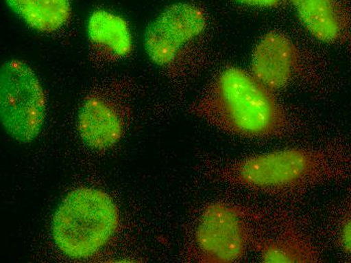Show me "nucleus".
<instances>
[{"instance_id": "5", "label": "nucleus", "mask_w": 351, "mask_h": 263, "mask_svg": "<svg viewBox=\"0 0 351 263\" xmlns=\"http://www.w3.org/2000/svg\"><path fill=\"white\" fill-rule=\"evenodd\" d=\"M254 215L245 207L216 202L205 207L195 231L197 262H237L254 244L252 220Z\"/></svg>"}, {"instance_id": "2", "label": "nucleus", "mask_w": 351, "mask_h": 263, "mask_svg": "<svg viewBox=\"0 0 351 263\" xmlns=\"http://www.w3.org/2000/svg\"><path fill=\"white\" fill-rule=\"evenodd\" d=\"M191 111L217 129L245 138L281 137L290 122L275 91L235 66L215 77Z\"/></svg>"}, {"instance_id": "10", "label": "nucleus", "mask_w": 351, "mask_h": 263, "mask_svg": "<svg viewBox=\"0 0 351 263\" xmlns=\"http://www.w3.org/2000/svg\"><path fill=\"white\" fill-rule=\"evenodd\" d=\"M254 249L265 263H316L322 262L318 246L308 235L288 226L273 236L254 240Z\"/></svg>"}, {"instance_id": "8", "label": "nucleus", "mask_w": 351, "mask_h": 263, "mask_svg": "<svg viewBox=\"0 0 351 263\" xmlns=\"http://www.w3.org/2000/svg\"><path fill=\"white\" fill-rule=\"evenodd\" d=\"M123 106L106 93L93 91L85 98L78 115V131L83 142L94 150L112 148L123 137Z\"/></svg>"}, {"instance_id": "14", "label": "nucleus", "mask_w": 351, "mask_h": 263, "mask_svg": "<svg viewBox=\"0 0 351 263\" xmlns=\"http://www.w3.org/2000/svg\"><path fill=\"white\" fill-rule=\"evenodd\" d=\"M235 1L245 4V5L271 8L281 5L284 0H235Z\"/></svg>"}, {"instance_id": "7", "label": "nucleus", "mask_w": 351, "mask_h": 263, "mask_svg": "<svg viewBox=\"0 0 351 263\" xmlns=\"http://www.w3.org/2000/svg\"><path fill=\"white\" fill-rule=\"evenodd\" d=\"M298 47L286 34L269 32L256 44L250 72L273 91L288 87L301 70Z\"/></svg>"}, {"instance_id": "4", "label": "nucleus", "mask_w": 351, "mask_h": 263, "mask_svg": "<svg viewBox=\"0 0 351 263\" xmlns=\"http://www.w3.org/2000/svg\"><path fill=\"white\" fill-rule=\"evenodd\" d=\"M46 113V94L35 71L19 60L6 61L0 73V117L5 131L19 142H32Z\"/></svg>"}, {"instance_id": "3", "label": "nucleus", "mask_w": 351, "mask_h": 263, "mask_svg": "<svg viewBox=\"0 0 351 263\" xmlns=\"http://www.w3.org/2000/svg\"><path fill=\"white\" fill-rule=\"evenodd\" d=\"M119 225V207L106 192L77 188L66 196L56 211L53 238L64 254L81 260L104 248Z\"/></svg>"}, {"instance_id": "1", "label": "nucleus", "mask_w": 351, "mask_h": 263, "mask_svg": "<svg viewBox=\"0 0 351 263\" xmlns=\"http://www.w3.org/2000/svg\"><path fill=\"white\" fill-rule=\"evenodd\" d=\"M229 185L274 196L301 194L351 176V146L287 148L246 156L216 171Z\"/></svg>"}, {"instance_id": "6", "label": "nucleus", "mask_w": 351, "mask_h": 263, "mask_svg": "<svg viewBox=\"0 0 351 263\" xmlns=\"http://www.w3.org/2000/svg\"><path fill=\"white\" fill-rule=\"evenodd\" d=\"M206 25V14L200 6L187 2L172 4L145 30V53L156 65H169L185 45L205 31Z\"/></svg>"}, {"instance_id": "11", "label": "nucleus", "mask_w": 351, "mask_h": 263, "mask_svg": "<svg viewBox=\"0 0 351 263\" xmlns=\"http://www.w3.org/2000/svg\"><path fill=\"white\" fill-rule=\"evenodd\" d=\"M87 34L92 48L107 60L128 57L134 49L128 21L106 10H96L87 21Z\"/></svg>"}, {"instance_id": "9", "label": "nucleus", "mask_w": 351, "mask_h": 263, "mask_svg": "<svg viewBox=\"0 0 351 263\" xmlns=\"http://www.w3.org/2000/svg\"><path fill=\"white\" fill-rule=\"evenodd\" d=\"M300 21L320 42L351 47V8L346 0H292Z\"/></svg>"}, {"instance_id": "12", "label": "nucleus", "mask_w": 351, "mask_h": 263, "mask_svg": "<svg viewBox=\"0 0 351 263\" xmlns=\"http://www.w3.org/2000/svg\"><path fill=\"white\" fill-rule=\"evenodd\" d=\"M8 8L25 25L40 33L51 34L67 25L72 16L71 0H5Z\"/></svg>"}, {"instance_id": "13", "label": "nucleus", "mask_w": 351, "mask_h": 263, "mask_svg": "<svg viewBox=\"0 0 351 263\" xmlns=\"http://www.w3.org/2000/svg\"><path fill=\"white\" fill-rule=\"evenodd\" d=\"M334 236L339 248L351 253V198L346 201L338 211L334 225Z\"/></svg>"}]
</instances>
